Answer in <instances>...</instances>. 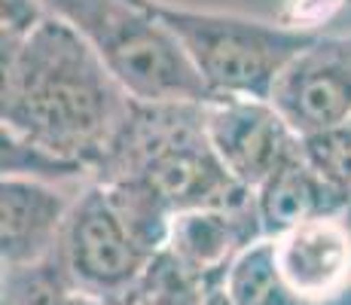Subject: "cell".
Returning <instances> with one entry per match:
<instances>
[{"label":"cell","instance_id":"obj_4","mask_svg":"<svg viewBox=\"0 0 351 305\" xmlns=\"http://www.w3.org/2000/svg\"><path fill=\"white\" fill-rule=\"evenodd\" d=\"M58 256L73 290L107 305H123L138 290L159 254H153L134 235L107 189L92 180L80 189L67 214Z\"/></svg>","mask_w":351,"mask_h":305},{"label":"cell","instance_id":"obj_8","mask_svg":"<svg viewBox=\"0 0 351 305\" xmlns=\"http://www.w3.org/2000/svg\"><path fill=\"white\" fill-rule=\"evenodd\" d=\"M256 241H263V229L251 199L241 208H205L174 217L165 254L199 284L214 287L223 284L229 266Z\"/></svg>","mask_w":351,"mask_h":305},{"label":"cell","instance_id":"obj_3","mask_svg":"<svg viewBox=\"0 0 351 305\" xmlns=\"http://www.w3.org/2000/svg\"><path fill=\"white\" fill-rule=\"evenodd\" d=\"M147 6L178 37L214 101H269L287 64L318 37V31L235 12L186 10L162 0H147Z\"/></svg>","mask_w":351,"mask_h":305},{"label":"cell","instance_id":"obj_18","mask_svg":"<svg viewBox=\"0 0 351 305\" xmlns=\"http://www.w3.org/2000/svg\"><path fill=\"white\" fill-rule=\"evenodd\" d=\"M339 220H342V226H346V232H348V239H351V205L339 214Z\"/></svg>","mask_w":351,"mask_h":305},{"label":"cell","instance_id":"obj_2","mask_svg":"<svg viewBox=\"0 0 351 305\" xmlns=\"http://www.w3.org/2000/svg\"><path fill=\"white\" fill-rule=\"evenodd\" d=\"M95 183H119L165 217L205 208H241L254 199L217 159L205 132V104H141L104 153Z\"/></svg>","mask_w":351,"mask_h":305},{"label":"cell","instance_id":"obj_6","mask_svg":"<svg viewBox=\"0 0 351 305\" xmlns=\"http://www.w3.org/2000/svg\"><path fill=\"white\" fill-rule=\"evenodd\" d=\"M269 104L300 138L351 122V37L318 34L278 77Z\"/></svg>","mask_w":351,"mask_h":305},{"label":"cell","instance_id":"obj_10","mask_svg":"<svg viewBox=\"0 0 351 305\" xmlns=\"http://www.w3.org/2000/svg\"><path fill=\"white\" fill-rule=\"evenodd\" d=\"M351 205V195L336 189L330 180H324L306 153L302 159L285 165L278 174H272L254 193V211L260 220L263 239H278L293 226H302L308 220L339 217Z\"/></svg>","mask_w":351,"mask_h":305},{"label":"cell","instance_id":"obj_12","mask_svg":"<svg viewBox=\"0 0 351 305\" xmlns=\"http://www.w3.org/2000/svg\"><path fill=\"white\" fill-rule=\"evenodd\" d=\"M0 290H3L0 305H62V300L73 290V284L56 250L40 263L3 266Z\"/></svg>","mask_w":351,"mask_h":305},{"label":"cell","instance_id":"obj_16","mask_svg":"<svg viewBox=\"0 0 351 305\" xmlns=\"http://www.w3.org/2000/svg\"><path fill=\"white\" fill-rule=\"evenodd\" d=\"M62 305H107V302H101V300H95V296H89V293H80V290H71V293L62 300Z\"/></svg>","mask_w":351,"mask_h":305},{"label":"cell","instance_id":"obj_11","mask_svg":"<svg viewBox=\"0 0 351 305\" xmlns=\"http://www.w3.org/2000/svg\"><path fill=\"white\" fill-rule=\"evenodd\" d=\"M223 290L232 305H312L285 281L269 239L251 244L229 266Z\"/></svg>","mask_w":351,"mask_h":305},{"label":"cell","instance_id":"obj_14","mask_svg":"<svg viewBox=\"0 0 351 305\" xmlns=\"http://www.w3.org/2000/svg\"><path fill=\"white\" fill-rule=\"evenodd\" d=\"M302 153L324 180H330L336 189L351 195V122L312 134V138H302Z\"/></svg>","mask_w":351,"mask_h":305},{"label":"cell","instance_id":"obj_9","mask_svg":"<svg viewBox=\"0 0 351 305\" xmlns=\"http://www.w3.org/2000/svg\"><path fill=\"white\" fill-rule=\"evenodd\" d=\"M269 241L285 281L312 305L327 302L351 284V239L339 217L308 220Z\"/></svg>","mask_w":351,"mask_h":305},{"label":"cell","instance_id":"obj_13","mask_svg":"<svg viewBox=\"0 0 351 305\" xmlns=\"http://www.w3.org/2000/svg\"><path fill=\"white\" fill-rule=\"evenodd\" d=\"M205 290H208L205 284H199L190 272H184L162 250L156 260H153V266L147 269L138 290L123 305H202Z\"/></svg>","mask_w":351,"mask_h":305},{"label":"cell","instance_id":"obj_17","mask_svg":"<svg viewBox=\"0 0 351 305\" xmlns=\"http://www.w3.org/2000/svg\"><path fill=\"white\" fill-rule=\"evenodd\" d=\"M321 305H351V284H348L346 290H339L336 296H330L327 302H321Z\"/></svg>","mask_w":351,"mask_h":305},{"label":"cell","instance_id":"obj_5","mask_svg":"<svg viewBox=\"0 0 351 305\" xmlns=\"http://www.w3.org/2000/svg\"><path fill=\"white\" fill-rule=\"evenodd\" d=\"M205 132L223 168L247 193H256L272 174L302 159V138L269 101H208Z\"/></svg>","mask_w":351,"mask_h":305},{"label":"cell","instance_id":"obj_15","mask_svg":"<svg viewBox=\"0 0 351 305\" xmlns=\"http://www.w3.org/2000/svg\"><path fill=\"white\" fill-rule=\"evenodd\" d=\"M293 3H296V10H300L302 16L315 19V22H330V19H333L336 12L348 3V0H293Z\"/></svg>","mask_w":351,"mask_h":305},{"label":"cell","instance_id":"obj_7","mask_svg":"<svg viewBox=\"0 0 351 305\" xmlns=\"http://www.w3.org/2000/svg\"><path fill=\"white\" fill-rule=\"evenodd\" d=\"M80 189L83 186L3 178L0 183V260L3 266L40 263L56 254Z\"/></svg>","mask_w":351,"mask_h":305},{"label":"cell","instance_id":"obj_1","mask_svg":"<svg viewBox=\"0 0 351 305\" xmlns=\"http://www.w3.org/2000/svg\"><path fill=\"white\" fill-rule=\"evenodd\" d=\"M134 98L73 25L46 16L22 40H3V134L95 171Z\"/></svg>","mask_w":351,"mask_h":305}]
</instances>
